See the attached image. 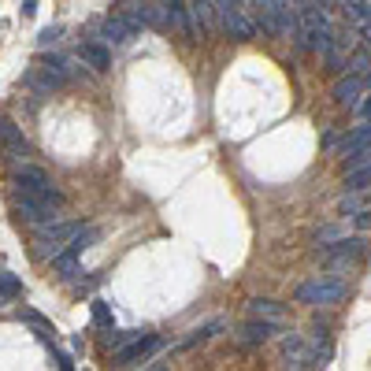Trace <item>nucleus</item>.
<instances>
[{
	"label": "nucleus",
	"mask_w": 371,
	"mask_h": 371,
	"mask_svg": "<svg viewBox=\"0 0 371 371\" xmlns=\"http://www.w3.org/2000/svg\"><path fill=\"white\" fill-rule=\"evenodd\" d=\"M334 26H330V4H297V45L304 52H320L327 56V48L334 45Z\"/></svg>",
	"instance_id": "f257e3e1"
},
{
	"label": "nucleus",
	"mask_w": 371,
	"mask_h": 371,
	"mask_svg": "<svg viewBox=\"0 0 371 371\" xmlns=\"http://www.w3.org/2000/svg\"><path fill=\"white\" fill-rule=\"evenodd\" d=\"M260 15H256V30L268 37H297V4L286 0H263Z\"/></svg>",
	"instance_id": "f03ea898"
},
{
	"label": "nucleus",
	"mask_w": 371,
	"mask_h": 371,
	"mask_svg": "<svg viewBox=\"0 0 371 371\" xmlns=\"http://www.w3.org/2000/svg\"><path fill=\"white\" fill-rule=\"evenodd\" d=\"M86 227L82 223H48V227H37L34 234V245H37V256H45V260H56L67 253V245L74 242L78 234H82Z\"/></svg>",
	"instance_id": "7ed1b4c3"
},
{
	"label": "nucleus",
	"mask_w": 371,
	"mask_h": 371,
	"mask_svg": "<svg viewBox=\"0 0 371 371\" xmlns=\"http://www.w3.org/2000/svg\"><path fill=\"white\" fill-rule=\"evenodd\" d=\"M216 19L223 26V34L234 37V41H253L260 34L256 30V19L249 15V4H230V0H219L216 4Z\"/></svg>",
	"instance_id": "20e7f679"
},
{
	"label": "nucleus",
	"mask_w": 371,
	"mask_h": 371,
	"mask_svg": "<svg viewBox=\"0 0 371 371\" xmlns=\"http://www.w3.org/2000/svg\"><path fill=\"white\" fill-rule=\"evenodd\" d=\"M60 208L63 197H34V193H15V211L19 219L34 223V227H48V223H60Z\"/></svg>",
	"instance_id": "39448f33"
},
{
	"label": "nucleus",
	"mask_w": 371,
	"mask_h": 371,
	"mask_svg": "<svg viewBox=\"0 0 371 371\" xmlns=\"http://www.w3.org/2000/svg\"><path fill=\"white\" fill-rule=\"evenodd\" d=\"M346 282L341 278H330V275H315L312 282H301L297 286V301L301 304H338L341 297H346Z\"/></svg>",
	"instance_id": "423d86ee"
},
{
	"label": "nucleus",
	"mask_w": 371,
	"mask_h": 371,
	"mask_svg": "<svg viewBox=\"0 0 371 371\" xmlns=\"http://www.w3.org/2000/svg\"><path fill=\"white\" fill-rule=\"evenodd\" d=\"M15 186H19V193H34V197H56V186H52V178L45 175L41 167H34V164H22L15 171Z\"/></svg>",
	"instance_id": "0eeeda50"
},
{
	"label": "nucleus",
	"mask_w": 371,
	"mask_h": 371,
	"mask_svg": "<svg viewBox=\"0 0 371 371\" xmlns=\"http://www.w3.org/2000/svg\"><path fill=\"white\" fill-rule=\"evenodd\" d=\"M97 237H100V230H97V227H86V230H82V234H78L74 242L67 245V253L52 260V268H56L60 275H74V271H78V256H82L86 249H89L93 242H97Z\"/></svg>",
	"instance_id": "6e6552de"
},
{
	"label": "nucleus",
	"mask_w": 371,
	"mask_h": 371,
	"mask_svg": "<svg viewBox=\"0 0 371 371\" xmlns=\"http://www.w3.org/2000/svg\"><path fill=\"white\" fill-rule=\"evenodd\" d=\"M364 89H367L364 78L346 74V78H338V82H334V100L341 104V108H360V104H364Z\"/></svg>",
	"instance_id": "1a4fd4ad"
},
{
	"label": "nucleus",
	"mask_w": 371,
	"mask_h": 371,
	"mask_svg": "<svg viewBox=\"0 0 371 371\" xmlns=\"http://www.w3.org/2000/svg\"><path fill=\"white\" fill-rule=\"evenodd\" d=\"M0 145H4L8 156H15V160H26V156H30V141L22 138V130L11 123V119H0Z\"/></svg>",
	"instance_id": "9d476101"
},
{
	"label": "nucleus",
	"mask_w": 371,
	"mask_h": 371,
	"mask_svg": "<svg viewBox=\"0 0 371 371\" xmlns=\"http://www.w3.org/2000/svg\"><path fill=\"white\" fill-rule=\"evenodd\" d=\"M152 349H160V338L156 334H141L134 346H126L123 353H115V367H130V364H138V360H145Z\"/></svg>",
	"instance_id": "9b49d317"
},
{
	"label": "nucleus",
	"mask_w": 371,
	"mask_h": 371,
	"mask_svg": "<svg viewBox=\"0 0 371 371\" xmlns=\"http://www.w3.org/2000/svg\"><path fill=\"white\" fill-rule=\"evenodd\" d=\"M275 323H260V320H249L237 327V346H263L271 334H275Z\"/></svg>",
	"instance_id": "f8f14e48"
},
{
	"label": "nucleus",
	"mask_w": 371,
	"mask_h": 371,
	"mask_svg": "<svg viewBox=\"0 0 371 371\" xmlns=\"http://www.w3.org/2000/svg\"><path fill=\"white\" fill-rule=\"evenodd\" d=\"M78 60H82L86 67H93V71H108V67H112V52L104 48L100 41H86V45H78Z\"/></svg>",
	"instance_id": "ddd939ff"
},
{
	"label": "nucleus",
	"mask_w": 371,
	"mask_h": 371,
	"mask_svg": "<svg viewBox=\"0 0 371 371\" xmlns=\"http://www.w3.org/2000/svg\"><path fill=\"white\" fill-rule=\"evenodd\" d=\"M249 312H253V320L260 323H282V315H286V304H278L271 297H256V301H249Z\"/></svg>",
	"instance_id": "4468645a"
},
{
	"label": "nucleus",
	"mask_w": 371,
	"mask_h": 371,
	"mask_svg": "<svg viewBox=\"0 0 371 371\" xmlns=\"http://www.w3.org/2000/svg\"><path fill=\"white\" fill-rule=\"evenodd\" d=\"M211 19H216V4H211V0H193L190 4V30H193V37H201L204 30H211Z\"/></svg>",
	"instance_id": "2eb2a0df"
},
{
	"label": "nucleus",
	"mask_w": 371,
	"mask_h": 371,
	"mask_svg": "<svg viewBox=\"0 0 371 371\" xmlns=\"http://www.w3.org/2000/svg\"><path fill=\"white\" fill-rule=\"evenodd\" d=\"M282 356H286L294 367H308V364H312V349L304 346L301 334H286V338H282Z\"/></svg>",
	"instance_id": "dca6fc26"
},
{
	"label": "nucleus",
	"mask_w": 371,
	"mask_h": 371,
	"mask_svg": "<svg viewBox=\"0 0 371 371\" xmlns=\"http://www.w3.org/2000/svg\"><path fill=\"white\" fill-rule=\"evenodd\" d=\"M134 11L141 15V22H145V26H156V30H171L167 4H134Z\"/></svg>",
	"instance_id": "f3484780"
},
{
	"label": "nucleus",
	"mask_w": 371,
	"mask_h": 371,
	"mask_svg": "<svg viewBox=\"0 0 371 371\" xmlns=\"http://www.w3.org/2000/svg\"><path fill=\"white\" fill-rule=\"evenodd\" d=\"M341 15L349 26H367L371 22V0H349V4H338Z\"/></svg>",
	"instance_id": "a211bd4d"
},
{
	"label": "nucleus",
	"mask_w": 371,
	"mask_h": 371,
	"mask_svg": "<svg viewBox=\"0 0 371 371\" xmlns=\"http://www.w3.org/2000/svg\"><path fill=\"white\" fill-rule=\"evenodd\" d=\"M19 294H22V282H19V278L11 275V271H0V304H11Z\"/></svg>",
	"instance_id": "6ab92c4d"
},
{
	"label": "nucleus",
	"mask_w": 371,
	"mask_h": 371,
	"mask_svg": "<svg viewBox=\"0 0 371 371\" xmlns=\"http://www.w3.org/2000/svg\"><path fill=\"white\" fill-rule=\"evenodd\" d=\"M338 211H341V216H364V211H367V197L364 193H346L338 201Z\"/></svg>",
	"instance_id": "aec40b11"
},
{
	"label": "nucleus",
	"mask_w": 371,
	"mask_h": 371,
	"mask_svg": "<svg viewBox=\"0 0 371 371\" xmlns=\"http://www.w3.org/2000/svg\"><path fill=\"white\" fill-rule=\"evenodd\" d=\"M349 74H356V78H367L371 74V48H360V52H353L349 56V67H346Z\"/></svg>",
	"instance_id": "412c9836"
},
{
	"label": "nucleus",
	"mask_w": 371,
	"mask_h": 371,
	"mask_svg": "<svg viewBox=\"0 0 371 371\" xmlns=\"http://www.w3.org/2000/svg\"><path fill=\"white\" fill-rule=\"evenodd\" d=\"M89 308H93V323L112 334V323H115V320H112V308H108V304H104V301H93Z\"/></svg>",
	"instance_id": "4be33fe9"
},
{
	"label": "nucleus",
	"mask_w": 371,
	"mask_h": 371,
	"mask_svg": "<svg viewBox=\"0 0 371 371\" xmlns=\"http://www.w3.org/2000/svg\"><path fill=\"white\" fill-rule=\"evenodd\" d=\"M223 323L219 320H211L208 327H197V330H190V338H186L182 341V349H190V346H197V341H204V338H211V334H216V330H219Z\"/></svg>",
	"instance_id": "5701e85b"
},
{
	"label": "nucleus",
	"mask_w": 371,
	"mask_h": 371,
	"mask_svg": "<svg viewBox=\"0 0 371 371\" xmlns=\"http://www.w3.org/2000/svg\"><path fill=\"white\" fill-rule=\"evenodd\" d=\"M22 315H26V323H34L37 330H41V338L56 334V330H52V323H48V320H41V315H37V312H22Z\"/></svg>",
	"instance_id": "b1692460"
},
{
	"label": "nucleus",
	"mask_w": 371,
	"mask_h": 371,
	"mask_svg": "<svg viewBox=\"0 0 371 371\" xmlns=\"http://www.w3.org/2000/svg\"><path fill=\"white\" fill-rule=\"evenodd\" d=\"M349 171H371V149H367V152H360L356 160H349Z\"/></svg>",
	"instance_id": "393cba45"
},
{
	"label": "nucleus",
	"mask_w": 371,
	"mask_h": 371,
	"mask_svg": "<svg viewBox=\"0 0 371 371\" xmlns=\"http://www.w3.org/2000/svg\"><path fill=\"white\" fill-rule=\"evenodd\" d=\"M56 37H60V26H52V30H45L41 37H37V45L48 48V45H56Z\"/></svg>",
	"instance_id": "a878e982"
},
{
	"label": "nucleus",
	"mask_w": 371,
	"mask_h": 371,
	"mask_svg": "<svg viewBox=\"0 0 371 371\" xmlns=\"http://www.w3.org/2000/svg\"><path fill=\"white\" fill-rule=\"evenodd\" d=\"M22 15H26V19L37 15V4H34V0H26V4H22Z\"/></svg>",
	"instance_id": "bb28decb"
},
{
	"label": "nucleus",
	"mask_w": 371,
	"mask_h": 371,
	"mask_svg": "<svg viewBox=\"0 0 371 371\" xmlns=\"http://www.w3.org/2000/svg\"><path fill=\"white\" fill-rule=\"evenodd\" d=\"M356 112H360V115H364V119H367V123H371V97H367V100H364V104H360V108H356Z\"/></svg>",
	"instance_id": "cd10ccee"
},
{
	"label": "nucleus",
	"mask_w": 371,
	"mask_h": 371,
	"mask_svg": "<svg viewBox=\"0 0 371 371\" xmlns=\"http://www.w3.org/2000/svg\"><path fill=\"white\" fill-rule=\"evenodd\" d=\"M60 371H71V360H67V356H60Z\"/></svg>",
	"instance_id": "c85d7f7f"
},
{
	"label": "nucleus",
	"mask_w": 371,
	"mask_h": 371,
	"mask_svg": "<svg viewBox=\"0 0 371 371\" xmlns=\"http://www.w3.org/2000/svg\"><path fill=\"white\" fill-rule=\"evenodd\" d=\"M152 371H167V367H152Z\"/></svg>",
	"instance_id": "c756f323"
}]
</instances>
